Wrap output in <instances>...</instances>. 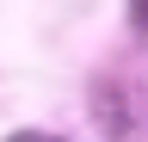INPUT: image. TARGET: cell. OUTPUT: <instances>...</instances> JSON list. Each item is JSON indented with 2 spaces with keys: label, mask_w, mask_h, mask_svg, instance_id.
Masks as SVG:
<instances>
[{
  "label": "cell",
  "mask_w": 148,
  "mask_h": 142,
  "mask_svg": "<svg viewBox=\"0 0 148 142\" xmlns=\"http://www.w3.org/2000/svg\"><path fill=\"white\" fill-rule=\"evenodd\" d=\"M6 142H62V136H43V130H18V136H6Z\"/></svg>",
  "instance_id": "cell-1"
},
{
  "label": "cell",
  "mask_w": 148,
  "mask_h": 142,
  "mask_svg": "<svg viewBox=\"0 0 148 142\" xmlns=\"http://www.w3.org/2000/svg\"><path fill=\"white\" fill-rule=\"evenodd\" d=\"M136 25H148V0H136Z\"/></svg>",
  "instance_id": "cell-2"
}]
</instances>
